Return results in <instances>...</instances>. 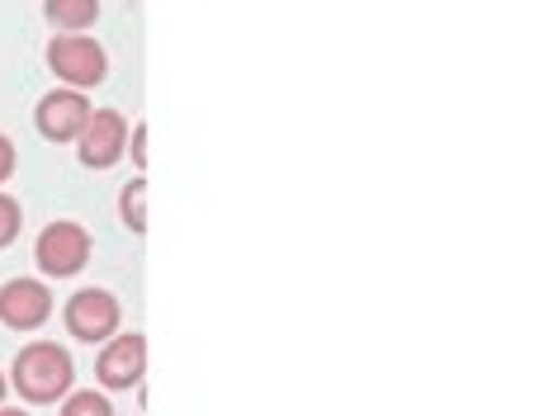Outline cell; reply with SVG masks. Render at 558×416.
I'll return each instance as SVG.
<instances>
[{
    "label": "cell",
    "instance_id": "obj_1",
    "mask_svg": "<svg viewBox=\"0 0 558 416\" xmlns=\"http://www.w3.org/2000/svg\"><path fill=\"white\" fill-rule=\"evenodd\" d=\"M10 383L15 393L29 402V407H48V402H62L76 383V365L66 355V345L58 341H29L10 365Z\"/></svg>",
    "mask_w": 558,
    "mask_h": 416
},
{
    "label": "cell",
    "instance_id": "obj_2",
    "mask_svg": "<svg viewBox=\"0 0 558 416\" xmlns=\"http://www.w3.org/2000/svg\"><path fill=\"white\" fill-rule=\"evenodd\" d=\"M44 58H48V72L66 81L72 90H95L109 76V58L90 34H58Z\"/></svg>",
    "mask_w": 558,
    "mask_h": 416
},
{
    "label": "cell",
    "instance_id": "obj_3",
    "mask_svg": "<svg viewBox=\"0 0 558 416\" xmlns=\"http://www.w3.org/2000/svg\"><path fill=\"white\" fill-rule=\"evenodd\" d=\"M34 260L48 280H72V274H81L90 266V232L81 223H72V218H58V223H48L38 232Z\"/></svg>",
    "mask_w": 558,
    "mask_h": 416
},
{
    "label": "cell",
    "instance_id": "obj_4",
    "mask_svg": "<svg viewBox=\"0 0 558 416\" xmlns=\"http://www.w3.org/2000/svg\"><path fill=\"white\" fill-rule=\"evenodd\" d=\"M66 331L81 341V345H105L109 337L119 331L123 322V308L109 289H81V294L66 298Z\"/></svg>",
    "mask_w": 558,
    "mask_h": 416
},
{
    "label": "cell",
    "instance_id": "obj_5",
    "mask_svg": "<svg viewBox=\"0 0 558 416\" xmlns=\"http://www.w3.org/2000/svg\"><path fill=\"white\" fill-rule=\"evenodd\" d=\"M143 374H147V341L137 331H114L95 355V379L109 393H129V388L143 383Z\"/></svg>",
    "mask_w": 558,
    "mask_h": 416
},
{
    "label": "cell",
    "instance_id": "obj_6",
    "mask_svg": "<svg viewBox=\"0 0 558 416\" xmlns=\"http://www.w3.org/2000/svg\"><path fill=\"white\" fill-rule=\"evenodd\" d=\"M129 151V119L119 109H90L86 129L76 137V157L86 171H109Z\"/></svg>",
    "mask_w": 558,
    "mask_h": 416
},
{
    "label": "cell",
    "instance_id": "obj_7",
    "mask_svg": "<svg viewBox=\"0 0 558 416\" xmlns=\"http://www.w3.org/2000/svg\"><path fill=\"white\" fill-rule=\"evenodd\" d=\"M86 119H90V95H81L72 86L48 90L34 109V123L48 143H76L81 129H86Z\"/></svg>",
    "mask_w": 558,
    "mask_h": 416
},
{
    "label": "cell",
    "instance_id": "obj_8",
    "mask_svg": "<svg viewBox=\"0 0 558 416\" xmlns=\"http://www.w3.org/2000/svg\"><path fill=\"white\" fill-rule=\"evenodd\" d=\"M52 317V289L44 280H10L0 289V322L10 331H38Z\"/></svg>",
    "mask_w": 558,
    "mask_h": 416
},
{
    "label": "cell",
    "instance_id": "obj_9",
    "mask_svg": "<svg viewBox=\"0 0 558 416\" xmlns=\"http://www.w3.org/2000/svg\"><path fill=\"white\" fill-rule=\"evenodd\" d=\"M44 15L58 34H86L100 20V0H44Z\"/></svg>",
    "mask_w": 558,
    "mask_h": 416
},
{
    "label": "cell",
    "instance_id": "obj_10",
    "mask_svg": "<svg viewBox=\"0 0 558 416\" xmlns=\"http://www.w3.org/2000/svg\"><path fill=\"white\" fill-rule=\"evenodd\" d=\"M119 218H123V228H129V232H137V237L147 232V175H133L129 185H123Z\"/></svg>",
    "mask_w": 558,
    "mask_h": 416
},
{
    "label": "cell",
    "instance_id": "obj_11",
    "mask_svg": "<svg viewBox=\"0 0 558 416\" xmlns=\"http://www.w3.org/2000/svg\"><path fill=\"white\" fill-rule=\"evenodd\" d=\"M62 416H114L105 393H95V388H76V393L62 397Z\"/></svg>",
    "mask_w": 558,
    "mask_h": 416
},
{
    "label": "cell",
    "instance_id": "obj_12",
    "mask_svg": "<svg viewBox=\"0 0 558 416\" xmlns=\"http://www.w3.org/2000/svg\"><path fill=\"white\" fill-rule=\"evenodd\" d=\"M20 228H24V208L10 194H0V252L20 237Z\"/></svg>",
    "mask_w": 558,
    "mask_h": 416
},
{
    "label": "cell",
    "instance_id": "obj_13",
    "mask_svg": "<svg viewBox=\"0 0 558 416\" xmlns=\"http://www.w3.org/2000/svg\"><path fill=\"white\" fill-rule=\"evenodd\" d=\"M129 143H133V166H137V171H147V129H143V123L129 129Z\"/></svg>",
    "mask_w": 558,
    "mask_h": 416
},
{
    "label": "cell",
    "instance_id": "obj_14",
    "mask_svg": "<svg viewBox=\"0 0 558 416\" xmlns=\"http://www.w3.org/2000/svg\"><path fill=\"white\" fill-rule=\"evenodd\" d=\"M10 175H15V143L0 133V185H5Z\"/></svg>",
    "mask_w": 558,
    "mask_h": 416
},
{
    "label": "cell",
    "instance_id": "obj_15",
    "mask_svg": "<svg viewBox=\"0 0 558 416\" xmlns=\"http://www.w3.org/2000/svg\"><path fill=\"white\" fill-rule=\"evenodd\" d=\"M0 416H29L24 407H0Z\"/></svg>",
    "mask_w": 558,
    "mask_h": 416
},
{
    "label": "cell",
    "instance_id": "obj_16",
    "mask_svg": "<svg viewBox=\"0 0 558 416\" xmlns=\"http://www.w3.org/2000/svg\"><path fill=\"white\" fill-rule=\"evenodd\" d=\"M0 407H5V374H0Z\"/></svg>",
    "mask_w": 558,
    "mask_h": 416
}]
</instances>
